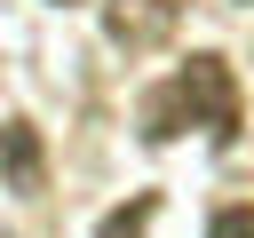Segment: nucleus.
Segmentation results:
<instances>
[{
  "label": "nucleus",
  "mask_w": 254,
  "mask_h": 238,
  "mask_svg": "<svg viewBox=\"0 0 254 238\" xmlns=\"http://www.w3.org/2000/svg\"><path fill=\"white\" fill-rule=\"evenodd\" d=\"M0 182L8 190H40L48 182V151H40V127L32 119H8L0 127Z\"/></svg>",
  "instance_id": "7ed1b4c3"
},
{
  "label": "nucleus",
  "mask_w": 254,
  "mask_h": 238,
  "mask_svg": "<svg viewBox=\"0 0 254 238\" xmlns=\"http://www.w3.org/2000/svg\"><path fill=\"white\" fill-rule=\"evenodd\" d=\"M206 238H254V206H222L206 222Z\"/></svg>",
  "instance_id": "39448f33"
},
{
  "label": "nucleus",
  "mask_w": 254,
  "mask_h": 238,
  "mask_svg": "<svg viewBox=\"0 0 254 238\" xmlns=\"http://www.w3.org/2000/svg\"><path fill=\"white\" fill-rule=\"evenodd\" d=\"M175 16H183V0H103V32H111L127 56L159 48V40L175 32Z\"/></svg>",
  "instance_id": "f03ea898"
},
{
  "label": "nucleus",
  "mask_w": 254,
  "mask_h": 238,
  "mask_svg": "<svg viewBox=\"0 0 254 238\" xmlns=\"http://www.w3.org/2000/svg\"><path fill=\"white\" fill-rule=\"evenodd\" d=\"M143 143H175L183 127H206L214 143H238V71L222 56H190L175 79L143 95Z\"/></svg>",
  "instance_id": "f257e3e1"
},
{
  "label": "nucleus",
  "mask_w": 254,
  "mask_h": 238,
  "mask_svg": "<svg viewBox=\"0 0 254 238\" xmlns=\"http://www.w3.org/2000/svg\"><path fill=\"white\" fill-rule=\"evenodd\" d=\"M151 214H159V190H135L127 206H111V214L95 222V238H143V230H151Z\"/></svg>",
  "instance_id": "20e7f679"
}]
</instances>
